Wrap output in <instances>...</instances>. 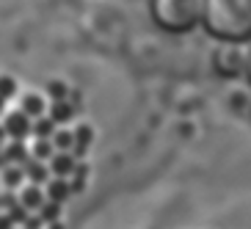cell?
<instances>
[{
  "instance_id": "6da1fadb",
  "label": "cell",
  "mask_w": 251,
  "mask_h": 229,
  "mask_svg": "<svg viewBox=\"0 0 251 229\" xmlns=\"http://www.w3.org/2000/svg\"><path fill=\"white\" fill-rule=\"evenodd\" d=\"M201 25L224 45L251 39V0H201Z\"/></svg>"
},
{
  "instance_id": "7a4b0ae2",
  "label": "cell",
  "mask_w": 251,
  "mask_h": 229,
  "mask_svg": "<svg viewBox=\"0 0 251 229\" xmlns=\"http://www.w3.org/2000/svg\"><path fill=\"white\" fill-rule=\"evenodd\" d=\"M149 14L157 28L188 33L201 25V0H149Z\"/></svg>"
},
{
  "instance_id": "3957f363",
  "label": "cell",
  "mask_w": 251,
  "mask_h": 229,
  "mask_svg": "<svg viewBox=\"0 0 251 229\" xmlns=\"http://www.w3.org/2000/svg\"><path fill=\"white\" fill-rule=\"evenodd\" d=\"M6 133L14 135V141L25 138V135L30 133V122H28V113L20 111V113H11V116L6 119Z\"/></svg>"
},
{
  "instance_id": "277c9868",
  "label": "cell",
  "mask_w": 251,
  "mask_h": 229,
  "mask_svg": "<svg viewBox=\"0 0 251 229\" xmlns=\"http://www.w3.org/2000/svg\"><path fill=\"white\" fill-rule=\"evenodd\" d=\"M3 157H6V163H20V166H25V163H28V149H25L20 141H14V144L6 147Z\"/></svg>"
},
{
  "instance_id": "5b68a950",
  "label": "cell",
  "mask_w": 251,
  "mask_h": 229,
  "mask_svg": "<svg viewBox=\"0 0 251 229\" xmlns=\"http://www.w3.org/2000/svg\"><path fill=\"white\" fill-rule=\"evenodd\" d=\"M25 174L30 177V182H45L47 179V169L42 166V163H36V160L25 163Z\"/></svg>"
},
{
  "instance_id": "8992f818",
  "label": "cell",
  "mask_w": 251,
  "mask_h": 229,
  "mask_svg": "<svg viewBox=\"0 0 251 229\" xmlns=\"http://www.w3.org/2000/svg\"><path fill=\"white\" fill-rule=\"evenodd\" d=\"M52 171H55L58 177H64V174L75 171V160H72L69 155H58V157H52Z\"/></svg>"
},
{
  "instance_id": "52a82bcc",
  "label": "cell",
  "mask_w": 251,
  "mask_h": 229,
  "mask_svg": "<svg viewBox=\"0 0 251 229\" xmlns=\"http://www.w3.org/2000/svg\"><path fill=\"white\" fill-rule=\"evenodd\" d=\"M23 204L28 207V210H36V207H45V202H42V191H39V188H28V191L23 193Z\"/></svg>"
},
{
  "instance_id": "ba28073f",
  "label": "cell",
  "mask_w": 251,
  "mask_h": 229,
  "mask_svg": "<svg viewBox=\"0 0 251 229\" xmlns=\"http://www.w3.org/2000/svg\"><path fill=\"white\" fill-rule=\"evenodd\" d=\"M23 182V169H17V166H6L3 169V185L8 188H14V185Z\"/></svg>"
},
{
  "instance_id": "9c48e42d",
  "label": "cell",
  "mask_w": 251,
  "mask_h": 229,
  "mask_svg": "<svg viewBox=\"0 0 251 229\" xmlns=\"http://www.w3.org/2000/svg\"><path fill=\"white\" fill-rule=\"evenodd\" d=\"M50 196H52V202H61V199H67V193H69V185L64 182V179H55V182H50Z\"/></svg>"
},
{
  "instance_id": "30bf717a",
  "label": "cell",
  "mask_w": 251,
  "mask_h": 229,
  "mask_svg": "<svg viewBox=\"0 0 251 229\" xmlns=\"http://www.w3.org/2000/svg\"><path fill=\"white\" fill-rule=\"evenodd\" d=\"M23 111L28 113V116H39V113H42V100H39V97H25V102H23Z\"/></svg>"
},
{
  "instance_id": "8fae6325",
  "label": "cell",
  "mask_w": 251,
  "mask_h": 229,
  "mask_svg": "<svg viewBox=\"0 0 251 229\" xmlns=\"http://www.w3.org/2000/svg\"><path fill=\"white\" fill-rule=\"evenodd\" d=\"M89 138H91V130H89V127H80V130L75 133V149L83 152V149L89 147Z\"/></svg>"
},
{
  "instance_id": "7c38bea8",
  "label": "cell",
  "mask_w": 251,
  "mask_h": 229,
  "mask_svg": "<svg viewBox=\"0 0 251 229\" xmlns=\"http://www.w3.org/2000/svg\"><path fill=\"white\" fill-rule=\"evenodd\" d=\"M8 218H11L14 224H25V221H28V207H25V204H14L11 210H8Z\"/></svg>"
},
{
  "instance_id": "4fadbf2b",
  "label": "cell",
  "mask_w": 251,
  "mask_h": 229,
  "mask_svg": "<svg viewBox=\"0 0 251 229\" xmlns=\"http://www.w3.org/2000/svg\"><path fill=\"white\" fill-rule=\"evenodd\" d=\"M69 116H72V108H69L67 102H55V108H52V119H58V122H67Z\"/></svg>"
},
{
  "instance_id": "5bb4252c",
  "label": "cell",
  "mask_w": 251,
  "mask_h": 229,
  "mask_svg": "<svg viewBox=\"0 0 251 229\" xmlns=\"http://www.w3.org/2000/svg\"><path fill=\"white\" fill-rule=\"evenodd\" d=\"M33 133H36L39 138H47V135L52 133V119H42V122H36V125H33Z\"/></svg>"
},
{
  "instance_id": "9a60e30c",
  "label": "cell",
  "mask_w": 251,
  "mask_h": 229,
  "mask_svg": "<svg viewBox=\"0 0 251 229\" xmlns=\"http://www.w3.org/2000/svg\"><path fill=\"white\" fill-rule=\"evenodd\" d=\"M33 155H36L39 160H45V157L52 155V147L47 144V141H36V147H33Z\"/></svg>"
},
{
  "instance_id": "2e32d148",
  "label": "cell",
  "mask_w": 251,
  "mask_h": 229,
  "mask_svg": "<svg viewBox=\"0 0 251 229\" xmlns=\"http://www.w3.org/2000/svg\"><path fill=\"white\" fill-rule=\"evenodd\" d=\"M14 89H17L14 80H8V77H0V97H3V100L14 94Z\"/></svg>"
},
{
  "instance_id": "e0dca14e",
  "label": "cell",
  "mask_w": 251,
  "mask_h": 229,
  "mask_svg": "<svg viewBox=\"0 0 251 229\" xmlns=\"http://www.w3.org/2000/svg\"><path fill=\"white\" fill-rule=\"evenodd\" d=\"M58 215V204H45L42 207V218H47V221H52Z\"/></svg>"
},
{
  "instance_id": "ac0fdd59",
  "label": "cell",
  "mask_w": 251,
  "mask_h": 229,
  "mask_svg": "<svg viewBox=\"0 0 251 229\" xmlns=\"http://www.w3.org/2000/svg\"><path fill=\"white\" fill-rule=\"evenodd\" d=\"M14 204H17V202H14V196H11V193H0V207H8V210H11Z\"/></svg>"
},
{
  "instance_id": "d6986e66",
  "label": "cell",
  "mask_w": 251,
  "mask_h": 229,
  "mask_svg": "<svg viewBox=\"0 0 251 229\" xmlns=\"http://www.w3.org/2000/svg\"><path fill=\"white\" fill-rule=\"evenodd\" d=\"M50 94L61 102V97H64V86H61V83H50Z\"/></svg>"
},
{
  "instance_id": "ffe728a7",
  "label": "cell",
  "mask_w": 251,
  "mask_h": 229,
  "mask_svg": "<svg viewBox=\"0 0 251 229\" xmlns=\"http://www.w3.org/2000/svg\"><path fill=\"white\" fill-rule=\"evenodd\" d=\"M55 144H58L61 149H67L69 144H72V135H69V133H61V135H58V141H55Z\"/></svg>"
},
{
  "instance_id": "44dd1931",
  "label": "cell",
  "mask_w": 251,
  "mask_h": 229,
  "mask_svg": "<svg viewBox=\"0 0 251 229\" xmlns=\"http://www.w3.org/2000/svg\"><path fill=\"white\" fill-rule=\"evenodd\" d=\"M11 227H14V221L8 215H0V229H11Z\"/></svg>"
},
{
  "instance_id": "7402d4cb",
  "label": "cell",
  "mask_w": 251,
  "mask_h": 229,
  "mask_svg": "<svg viewBox=\"0 0 251 229\" xmlns=\"http://www.w3.org/2000/svg\"><path fill=\"white\" fill-rule=\"evenodd\" d=\"M246 77H249V83H251V47H249V52H246Z\"/></svg>"
},
{
  "instance_id": "603a6c76",
  "label": "cell",
  "mask_w": 251,
  "mask_h": 229,
  "mask_svg": "<svg viewBox=\"0 0 251 229\" xmlns=\"http://www.w3.org/2000/svg\"><path fill=\"white\" fill-rule=\"evenodd\" d=\"M39 218H28V221H25V229H39Z\"/></svg>"
},
{
  "instance_id": "cb8c5ba5",
  "label": "cell",
  "mask_w": 251,
  "mask_h": 229,
  "mask_svg": "<svg viewBox=\"0 0 251 229\" xmlns=\"http://www.w3.org/2000/svg\"><path fill=\"white\" fill-rule=\"evenodd\" d=\"M3 138H6V127H0V144H3Z\"/></svg>"
},
{
  "instance_id": "d4e9b609",
  "label": "cell",
  "mask_w": 251,
  "mask_h": 229,
  "mask_svg": "<svg viewBox=\"0 0 251 229\" xmlns=\"http://www.w3.org/2000/svg\"><path fill=\"white\" fill-rule=\"evenodd\" d=\"M0 169H6V157L0 155Z\"/></svg>"
},
{
  "instance_id": "484cf974",
  "label": "cell",
  "mask_w": 251,
  "mask_h": 229,
  "mask_svg": "<svg viewBox=\"0 0 251 229\" xmlns=\"http://www.w3.org/2000/svg\"><path fill=\"white\" fill-rule=\"evenodd\" d=\"M0 111H3V97H0Z\"/></svg>"
}]
</instances>
